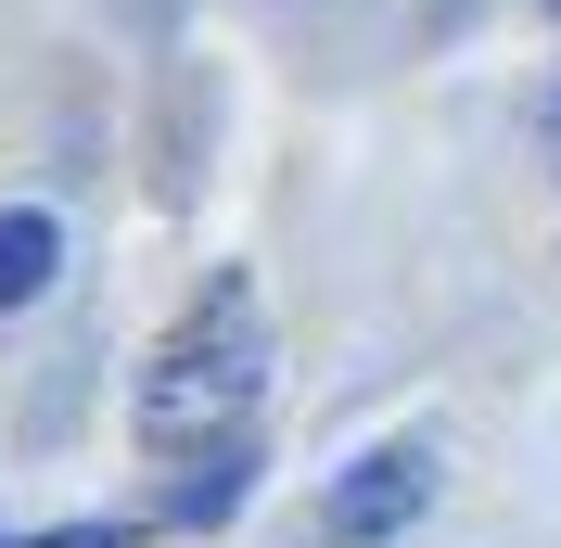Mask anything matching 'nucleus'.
<instances>
[{"instance_id": "f257e3e1", "label": "nucleus", "mask_w": 561, "mask_h": 548, "mask_svg": "<svg viewBox=\"0 0 561 548\" xmlns=\"http://www.w3.org/2000/svg\"><path fill=\"white\" fill-rule=\"evenodd\" d=\"M255 396H268V307H255L243 269H217L192 294V319L153 344V370H140V446L153 459H192V446L243 434Z\"/></svg>"}, {"instance_id": "f03ea898", "label": "nucleus", "mask_w": 561, "mask_h": 548, "mask_svg": "<svg viewBox=\"0 0 561 548\" xmlns=\"http://www.w3.org/2000/svg\"><path fill=\"white\" fill-rule=\"evenodd\" d=\"M421 498H434V459H421V446H383V459H357V472L332 484V536H345V548H383V536L421 523Z\"/></svg>"}, {"instance_id": "7ed1b4c3", "label": "nucleus", "mask_w": 561, "mask_h": 548, "mask_svg": "<svg viewBox=\"0 0 561 548\" xmlns=\"http://www.w3.org/2000/svg\"><path fill=\"white\" fill-rule=\"evenodd\" d=\"M51 269H65V230H51L38 205H13V217H0V307H38Z\"/></svg>"}, {"instance_id": "20e7f679", "label": "nucleus", "mask_w": 561, "mask_h": 548, "mask_svg": "<svg viewBox=\"0 0 561 548\" xmlns=\"http://www.w3.org/2000/svg\"><path fill=\"white\" fill-rule=\"evenodd\" d=\"M243 472H255V446L243 434H217V446H192V484L167 498V523H217L230 498H243Z\"/></svg>"}, {"instance_id": "39448f33", "label": "nucleus", "mask_w": 561, "mask_h": 548, "mask_svg": "<svg viewBox=\"0 0 561 548\" xmlns=\"http://www.w3.org/2000/svg\"><path fill=\"white\" fill-rule=\"evenodd\" d=\"M26 548H128V523H77V536H26Z\"/></svg>"}]
</instances>
